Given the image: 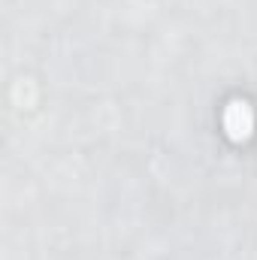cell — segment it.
I'll return each instance as SVG.
<instances>
[{
	"instance_id": "1",
	"label": "cell",
	"mask_w": 257,
	"mask_h": 260,
	"mask_svg": "<svg viewBox=\"0 0 257 260\" xmlns=\"http://www.w3.org/2000/svg\"><path fill=\"white\" fill-rule=\"evenodd\" d=\"M251 127H254V115H251L248 103H230L224 109V130L230 139H248Z\"/></svg>"
}]
</instances>
